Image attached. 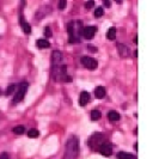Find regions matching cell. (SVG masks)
<instances>
[{
  "instance_id": "obj_1",
  "label": "cell",
  "mask_w": 159,
  "mask_h": 159,
  "mask_svg": "<svg viewBox=\"0 0 159 159\" xmlns=\"http://www.w3.org/2000/svg\"><path fill=\"white\" fill-rule=\"evenodd\" d=\"M79 153V139L76 135L69 136L66 142V151L62 159H77Z\"/></svg>"
},
{
  "instance_id": "obj_2",
  "label": "cell",
  "mask_w": 159,
  "mask_h": 159,
  "mask_svg": "<svg viewBox=\"0 0 159 159\" xmlns=\"http://www.w3.org/2000/svg\"><path fill=\"white\" fill-rule=\"evenodd\" d=\"M67 67L64 65L53 66V79L55 81H71V78H67Z\"/></svg>"
},
{
  "instance_id": "obj_3",
  "label": "cell",
  "mask_w": 159,
  "mask_h": 159,
  "mask_svg": "<svg viewBox=\"0 0 159 159\" xmlns=\"http://www.w3.org/2000/svg\"><path fill=\"white\" fill-rule=\"evenodd\" d=\"M105 140H107V138L103 133H95L89 139V146L92 149H98L99 146L105 142Z\"/></svg>"
},
{
  "instance_id": "obj_4",
  "label": "cell",
  "mask_w": 159,
  "mask_h": 159,
  "mask_svg": "<svg viewBox=\"0 0 159 159\" xmlns=\"http://www.w3.org/2000/svg\"><path fill=\"white\" fill-rule=\"evenodd\" d=\"M28 91V83H22L19 86H18V90L16 92L14 95V102L16 103H19L22 102L25 97V93Z\"/></svg>"
},
{
  "instance_id": "obj_5",
  "label": "cell",
  "mask_w": 159,
  "mask_h": 159,
  "mask_svg": "<svg viewBox=\"0 0 159 159\" xmlns=\"http://www.w3.org/2000/svg\"><path fill=\"white\" fill-rule=\"evenodd\" d=\"M81 64H83L85 67L87 68V69H91V71L96 69V68H97V66H98L97 61H96L95 59L90 57V56H83V57H81Z\"/></svg>"
},
{
  "instance_id": "obj_6",
  "label": "cell",
  "mask_w": 159,
  "mask_h": 159,
  "mask_svg": "<svg viewBox=\"0 0 159 159\" xmlns=\"http://www.w3.org/2000/svg\"><path fill=\"white\" fill-rule=\"evenodd\" d=\"M101 154H103V156H105V157H109L111 153H113V146H111V144H109V142H104V144H102L101 146H99V148L97 149Z\"/></svg>"
},
{
  "instance_id": "obj_7",
  "label": "cell",
  "mask_w": 159,
  "mask_h": 159,
  "mask_svg": "<svg viewBox=\"0 0 159 159\" xmlns=\"http://www.w3.org/2000/svg\"><path fill=\"white\" fill-rule=\"evenodd\" d=\"M96 31H97V28H96V26H86V28H84V29L81 30V35H83L84 38L91 40V38L95 36Z\"/></svg>"
},
{
  "instance_id": "obj_8",
  "label": "cell",
  "mask_w": 159,
  "mask_h": 159,
  "mask_svg": "<svg viewBox=\"0 0 159 159\" xmlns=\"http://www.w3.org/2000/svg\"><path fill=\"white\" fill-rule=\"evenodd\" d=\"M91 97H90V93L86 92V91H83L80 93V97H79V104L81 107H85L87 103L90 102Z\"/></svg>"
},
{
  "instance_id": "obj_9",
  "label": "cell",
  "mask_w": 159,
  "mask_h": 159,
  "mask_svg": "<svg viewBox=\"0 0 159 159\" xmlns=\"http://www.w3.org/2000/svg\"><path fill=\"white\" fill-rule=\"evenodd\" d=\"M61 60H62V54H61V52L55 50V52L52 53V62H53V66L60 65Z\"/></svg>"
},
{
  "instance_id": "obj_10",
  "label": "cell",
  "mask_w": 159,
  "mask_h": 159,
  "mask_svg": "<svg viewBox=\"0 0 159 159\" xmlns=\"http://www.w3.org/2000/svg\"><path fill=\"white\" fill-rule=\"evenodd\" d=\"M117 52L121 55V57H127L129 55V49L127 48V45L122 43H117Z\"/></svg>"
},
{
  "instance_id": "obj_11",
  "label": "cell",
  "mask_w": 159,
  "mask_h": 159,
  "mask_svg": "<svg viewBox=\"0 0 159 159\" xmlns=\"http://www.w3.org/2000/svg\"><path fill=\"white\" fill-rule=\"evenodd\" d=\"M95 96H96V98H98V99L104 98V97H105V89H104L103 86H97L96 90H95Z\"/></svg>"
},
{
  "instance_id": "obj_12",
  "label": "cell",
  "mask_w": 159,
  "mask_h": 159,
  "mask_svg": "<svg viewBox=\"0 0 159 159\" xmlns=\"http://www.w3.org/2000/svg\"><path fill=\"white\" fill-rule=\"evenodd\" d=\"M36 45L40 49H45V48H49L50 47V43L45 40V38H40L36 41Z\"/></svg>"
},
{
  "instance_id": "obj_13",
  "label": "cell",
  "mask_w": 159,
  "mask_h": 159,
  "mask_svg": "<svg viewBox=\"0 0 159 159\" xmlns=\"http://www.w3.org/2000/svg\"><path fill=\"white\" fill-rule=\"evenodd\" d=\"M19 23H21V25H22V28H23V31H24L25 34H30V33H31V26H30V25H29L26 22H24L23 16H21Z\"/></svg>"
},
{
  "instance_id": "obj_14",
  "label": "cell",
  "mask_w": 159,
  "mask_h": 159,
  "mask_svg": "<svg viewBox=\"0 0 159 159\" xmlns=\"http://www.w3.org/2000/svg\"><path fill=\"white\" fill-rule=\"evenodd\" d=\"M108 118H109L111 122H115V121H118V120L121 118V116H120V114L117 113V111L111 110V111L108 113Z\"/></svg>"
},
{
  "instance_id": "obj_15",
  "label": "cell",
  "mask_w": 159,
  "mask_h": 159,
  "mask_svg": "<svg viewBox=\"0 0 159 159\" xmlns=\"http://www.w3.org/2000/svg\"><path fill=\"white\" fill-rule=\"evenodd\" d=\"M107 38L110 40V41H113V40L116 38V29L114 26L109 28V30L107 31Z\"/></svg>"
},
{
  "instance_id": "obj_16",
  "label": "cell",
  "mask_w": 159,
  "mask_h": 159,
  "mask_svg": "<svg viewBox=\"0 0 159 159\" xmlns=\"http://www.w3.org/2000/svg\"><path fill=\"white\" fill-rule=\"evenodd\" d=\"M118 159H136L135 156L133 154H129V153H126V152H120L118 156H117Z\"/></svg>"
},
{
  "instance_id": "obj_17",
  "label": "cell",
  "mask_w": 159,
  "mask_h": 159,
  "mask_svg": "<svg viewBox=\"0 0 159 159\" xmlns=\"http://www.w3.org/2000/svg\"><path fill=\"white\" fill-rule=\"evenodd\" d=\"M101 116H102V114L99 113L98 110H92V111H91V120H92V121H97V120H99V118H101Z\"/></svg>"
},
{
  "instance_id": "obj_18",
  "label": "cell",
  "mask_w": 159,
  "mask_h": 159,
  "mask_svg": "<svg viewBox=\"0 0 159 159\" xmlns=\"http://www.w3.org/2000/svg\"><path fill=\"white\" fill-rule=\"evenodd\" d=\"M38 135H40V132H38L37 129H35V128H33V129H30V130L28 132V136H29V138H31V139H35V138H38Z\"/></svg>"
},
{
  "instance_id": "obj_19",
  "label": "cell",
  "mask_w": 159,
  "mask_h": 159,
  "mask_svg": "<svg viewBox=\"0 0 159 159\" xmlns=\"http://www.w3.org/2000/svg\"><path fill=\"white\" fill-rule=\"evenodd\" d=\"M24 132H25V128H24L23 126H17V127L13 128V133H14V134L21 135V134H24Z\"/></svg>"
},
{
  "instance_id": "obj_20",
  "label": "cell",
  "mask_w": 159,
  "mask_h": 159,
  "mask_svg": "<svg viewBox=\"0 0 159 159\" xmlns=\"http://www.w3.org/2000/svg\"><path fill=\"white\" fill-rule=\"evenodd\" d=\"M14 90H16V85H14V84H11V85H9L7 90H6V92H5V93H6V96H10V95H11V93Z\"/></svg>"
},
{
  "instance_id": "obj_21",
  "label": "cell",
  "mask_w": 159,
  "mask_h": 159,
  "mask_svg": "<svg viewBox=\"0 0 159 159\" xmlns=\"http://www.w3.org/2000/svg\"><path fill=\"white\" fill-rule=\"evenodd\" d=\"M103 14H104V10H103V7H98V9H96V10H95V16H96V17H102Z\"/></svg>"
},
{
  "instance_id": "obj_22",
  "label": "cell",
  "mask_w": 159,
  "mask_h": 159,
  "mask_svg": "<svg viewBox=\"0 0 159 159\" xmlns=\"http://www.w3.org/2000/svg\"><path fill=\"white\" fill-rule=\"evenodd\" d=\"M66 6H67V1H66V0H61V1L59 2V9H60V10H64Z\"/></svg>"
},
{
  "instance_id": "obj_23",
  "label": "cell",
  "mask_w": 159,
  "mask_h": 159,
  "mask_svg": "<svg viewBox=\"0 0 159 159\" xmlns=\"http://www.w3.org/2000/svg\"><path fill=\"white\" fill-rule=\"evenodd\" d=\"M93 6H95V2H93L92 0H91V1H86V2H85V7H86V9H92Z\"/></svg>"
},
{
  "instance_id": "obj_24",
  "label": "cell",
  "mask_w": 159,
  "mask_h": 159,
  "mask_svg": "<svg viewBox=\"0 0 159 159\" xmlns=\"http://www.w3.org/2000/svg\"><path fill=\"white\" fill-rule=\"evenodd\" d=\"M45 37H50V36H52V30H50V28H45Z\"/></svg>"
},
{
  "instance_id": "obj_25",
  "label": "cell",
  "mask_w": 159,
  "mask_h": 159,
  "mask_svg": "<svg viewBox=\"0 0 159 159\" xmlns=\"http://www.w3.org/2000/svg\"><path fill=\"white\" fill-rule=\"evenodd\" d=\"M87 48H89V50L92 52V53H97V48L96 47H93V45H87Z\"/></svg>"
},
{
  "instance_id": "obj_26",
  "label": "cell",
  "mask_w": 159,
  "mask_h": 159,
  "mask_svg": "<svg viewBox=\"0 0 159 159\" xmlns=\"http://www.w3.org/2000/svg\"><path fill=\"white\" fill-rule=\"evenodd\" d=\"M0 159H10V157H9V154L6 152H4V153L0 154Z\"/></svg>"
},
{
  "instance_id": "obj_27",
  "label": "cell",
  "mask_w": 159,
  "mask_h": 159,
  "mask_svg": "<svg viewBox=\"0 0 159 159\" xmlns=\"http://www.w3.org/2000/svg\"><path fill=\"white\" fill-rule=\"evenodd\" d=\"M104 5H105L107 7H109V6H110V2H109V1H104Z\"/></svg>"
}]
</instances>
